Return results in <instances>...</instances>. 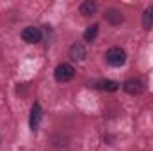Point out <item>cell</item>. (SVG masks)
Listing matches in <instances>:
<instances>
[{"mask_svg": "<svg viewBox=\"0 0 153 151\" xmlns=\"http://www.w3.org/2000/svg\"><path fill=\"white\" fill-rule=\"evenodd\" d=\"M105 59H107V62H109L111 66L119 68V66H123L125 61H126V52H125L123 48H119V46H112V48L107 50Z\"/></svg>", "mask_w": 153, "mask_h": 151, "instance_id": "6da1fadb", "label": "cell"}, {"mask_svg": "<svg viewBox=\"0 0 153 151\" xmlns=\"http://www.w3.org/2000/svg\"><path fill=\"white\" fill-rule=\"evenodd\" d=\"M75 76V68L71 66V64H59L57 68H55V71H53V78L59 82V84H66V82H70L71 78Z\"/></svg>", "mask_w": 153, "mask_h": 151, "instance_id": "7a4b0ae2", "label": "cell"}, {"mask_svg": "<svg viewBox=\"0 0 153 151\" xmlns=\"http://www.w3.org/2000/svg\"><path fill=\"white\" fill-rule=\"evenodd\" d=\"M41 38H43V34H41V29H38V27H27V29H23V32H22V39H23L25 43H29V44L39 43Z\"/></svg>", "mask_w": 153, "mask_h": 151, "instance_id": "3957f363", "label": "cell"}, {"mask_svg": "<svg viewBox=\"0 0 153 151\" xmlns=\"http://www.w3.org/2000/svg\"><path fill=\"white\" fill-rule=\"evenodd\" d=\"M123 89H125L128 94H134V96H137V94H143V93H144V84H143L141 80L130 78V80H126V82L123 84Z\"/></svg>", "mask_w": 153, "mask_h": 151, "instance_id": "277c9868", "label": "cell"}, {"mask_svg": "<svg viewBox=\"0 0 153 151\" xmlns=\"http://www.w3.org/2000/svg\"><path fill=\"white\" fill-rule=\"evenodd\" d=\"M41 117H43V110H41V105L34 103L32 109H30V130L36 132L39 128V123H41Z\"/></svg>", "mask_w": 153, "mask_h": 151, "instance_id": "5b68a950", "label": "cell"}, {"mask_svg": "<svg viewBox=\"0 0 153 151\" xmlns=\"http://www.w3.org/2000/svg\"><path fill=\"white\" fill-rule=\"evenodd\" d=\"M85 55H87V52H85V48H84L82 43H75V44L70 48V57H71L73 61H84Z\"/></svg>", "mask_w": 153, "mask_h": 151, "instance_id": "8992f818", "label": "cell"}, {"mask_svg": "<svg viewBox=\"0 0 153 151\" xmlns=\"http://www.w3.org/2000/svg\"><path fill=\"white\" fill-rule=\"evenodd\" d=\"M105 20L111 23V25H119L123 21V13L119 9H107L105 11Z\"/></svg>", "mask_w": 153, "mask_h": 151, "instance_id": "52a82bcc", "label": "cell"}, {"mask_svg": "<svg viewBox=\"0 0 153 151\" xmlns=\"http://www.w3.org/2000/svg\"><path fill=\"white\" fill-rule=\"evenodd\" d=\"M96 9H98L96 2L85 0V2H82V4H80V14H84V16H91V14H94V13H96Z\"/></svg>", "mask_w": 153, "mask_h": 151, "instance_id": "ba28073f", "label": "cell"}, {"mask_svg": "<svg viewBox=\"0 0 153 151\" xmlns=\"http://www.w3.org/2000/svg\"><path fill=\"white\" fill-rule=\"evenodd\" d=\"M94 87L96 89H102V91H109V93L117 91V84H116L114 80H100V82H96Z\"/></svg>", "mask_w": 153, "mask_h": 151, "instance_id": "9c48e42d", "label": "cell"}, {"mask_svg": "<svg viewBox=\"0 0 153 151\" xmlns=\"http://www.w3.org/2000/svg\"><path fill=\"white\" fill-rule=\"evenodd\" d=\"M152 25H153V7H148L143 14V27L148 30V29H152Z\"/></svg>", "mask_w": 153, "mask_h": 151, "instance_id": "30bf717a", "label": "cell"}, {"mask_svg": "<svg viewBox=\"0 0 153 151\" xmlns=\"http://www.w3.org/2000/svg\"><path fill=\"white\" fill-rule=\"evenodd\" d=\"M96 36H98V25H96V23H94V25H91V27H87V29H85V32H84V39H85V41H89V43H91V41H94Z\"/></svg>", "mask_w": 153, "mask_h": 151, "instance_id": "8fae6325", "label": "cell"}]
</instances>
